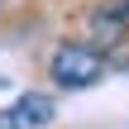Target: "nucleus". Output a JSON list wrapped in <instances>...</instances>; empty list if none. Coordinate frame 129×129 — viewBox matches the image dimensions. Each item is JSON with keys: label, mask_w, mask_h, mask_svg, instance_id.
Masks as SVG:
<instances>
[{"label": "nucleus", "mask_w": 129, "mask_h": 129, "mask_svg": "<svg viewBox=\"0 0 129 129\" xmlns=\"http://www.w3.org/2000/svg\"><path fill=\"white\" fill-rule=\"evenodd\" d=\"M53 101L48 96H38V91H29V96H19L10 110H0V129H43L53 124Z\"/></svg>", "instance_id": "f03ea898"}, {"label": "nucleus", "mask_w": 129, "mask_h": 129, "mask_svg": "<svg viewBox=\"0 0 129 129\" xmlns=\"http://www.w3.org/2000/svg\"><path fill=\"white\" fill-rule=\"evenodd\" d=\"M48 72H53V81L62 91H86V86H96L105 77V53L101 48H86V43H62L53 53Z\"/></svg>", "instance_id": "f257e3e1"}, {"label": "nucleus", "mask_w": 129, "mask_h": 129, "mask_svg": "<svg viewBox=\"0 0 129 129\" xmlns=\"http://www.w3.org/2000/svg\"><path fill=\"white\" fill-rule=\"evenodd\" d=\"M91 29L105 48L115 43H129V0H105L96 14H91Z\"/></svg>", "instance_id": "7ed1b4c3"}]
</instances>
